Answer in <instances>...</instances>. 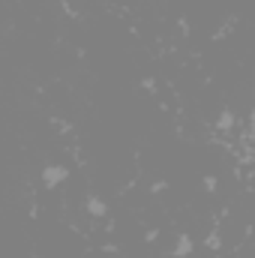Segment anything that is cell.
<instances>
[{"instance_id": "cell-2", "label": "cell", "mask_w": 255, "mask_h": 258, "mask_svg": "<svg viewBox=\"0 0 255 258\" xmlns=\"http://www.w3.org/2000/svg\"><path fill=\"white\" fill-rule=\"evenodd\" d=\"M90 213H105V204H99V201L93 198V201H90Z\"/></svg>"}, {"instance_id": "cell-1", "label": "cell", "mask_w": 255, "mask_h": 258, "mask_svg": "<svg viewBox=\"0 0 255 258\" xmlns=\"http://www.w3.org/2000/svg\"><path fill=\"white\" fill-rule=\"evenodd\" d=\"M63 177H66V168H45V183L48 186H57V183H63Z\"/></svg>"}]
</instances>
